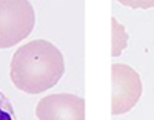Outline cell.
<instances>
[{"instance_id":"6da1fadb","label":"cell","mask_w":154,"mask_h":120,"mask_svg":"<svg viewBox=\"0 0 154 120\" xmlns=\"http://www.w3.org/2000/svg\"><path fill=\"white\" fill-rule=\"evenodd\" d=\"M65 72V60L57 46L37 38L20 46L9 63L14 86L26 94H42L59 83Z\"/></svg>"},{"instance_id":"7a4b0ae2","label":"cell","mask_w":154,"mask_h":120,"mask_svg":"<svg viewBox=\"0 0 154 120\" xmlns=\"http://www.w3.org/2000/svg\"><path fill=\"white\" fill-rule=\"evenodd\" d=\"M35 12L31 2L0 0V49L16 46L34 29Z\"/></svg>"},{"instance_id":"3957f363","label":"cell","mask_w":154,"mask_h":120,"mask_svg":"<svg viewBox=\"0 0 154 120\" xmlns=\"http://www.w3.org/2000/svg\"><path fill=\"white\" fill-rule=\"evenodd\" d=\"M111 112L120 115L131 111L142 96V80L139 72L125 63H114L111 66Z\"/></svg>"},{"instance_id":"277c9868","label":"cell","mask_w":154,"mask_h":120,"mask_svg":"<svg viewBox=\"0 0 154 120\" xmlns=\"http://www.w3.org/2000/svg\"><path fill=\"white\" fill-rule=\"evenodd\" d=\"M38 120H85V100L74 94H51L35 106Z\"/></svg>"},{"instance_id":"5b68a950","label":"cell","mask_w":154,"mask_h":120,"mask_svg":"<svg viewBox=\"0 0 154 120\" xmlns=\"http://www.w3.org/2000/svg\"><path fill=\"white\" fill-rule=\"evenodd\" d=\"M128 46V32L125 26L117 22L116 17H111V54L119 57Z\"/></svg>"},{"instance_id":"8992f818","label":"cell","mask_w":154,"mask_h":120,"mask_svg":"<svg viewBox=\"0 0 154 120\" xmlns=\"http://www.w3.org/2000/svg\"><path fill=\"white\" fill-rule=\"evenodd\" d=\"M0 120H17L11 100L0 91Z\"/></svg>"},{"instance_id":"52a82bcc","label":"cell","mask_w":154,"mask_h":120,"mask_svg":"<svg viewBox=\"0 0 154 120\" xmlns=\"http://www.w3.org/2000/svg\"><path fill=\"white\" fill-rule=\"evenodd\" d=\"M126 6H131V8H151L154 6V2H122Z\"/></svg>"}]
</instances>
